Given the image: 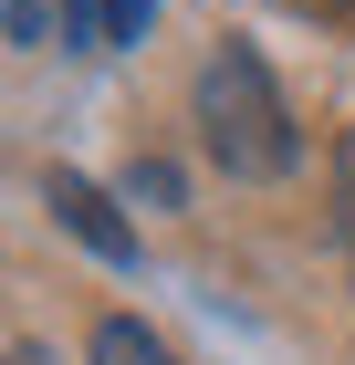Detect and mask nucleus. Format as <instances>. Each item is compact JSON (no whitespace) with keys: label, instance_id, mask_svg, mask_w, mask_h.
Instances as JSON below:
<instances>
[{"label":"nucleus","instance_id":"nucleus-1","mask_svg":"<svg viewBox=\"0 0 355 365\" xmlns=\"http://www.w3.org/2000/svg\"><path fill=\"white\" fill-rule=\"evenodd\" d=\"M199 136H209L219 178H282L293 168V115H282V84L251 42H219L199 63Z\"/></svg>","mask_w":355,"mask_h":365},{"label":"nucleus","instance_id":"nucleus-9","mask_svg":"<svg viewBox=\"0 0 355 365\" xmlns=\"http://www.w3.org/2000/svg\"><path fill=\"white\" fill-rule=\"evenodd\" d=\"M11 365H42V344H11Z\"/></svg>","mask_w":355,"mask_h":365},{"label":"nucleus","instance_id":"nucleus-5","mask_svg":"<svg viewBox=\"0 0 355 365\" xmlns=\"http://www.w3.org/2000/svg\"><path fill=\"white\" fill-rule=\"evenodd\" d=\"M334 230L355 240V125L334 136Z\"/></svg>","mask_w":355,"mask_h":365},{"label":"nucleus","instance_id":"nucleus-7","mask_svg":"<svg viewBox=\"0 0 355 365\" xmlns=\"http://www.w3.org/2000/svg\"><path fill=\"white\" fill-rule=\"evenodd\" d=\"M146 21H157V0H115V21H105V42H136Z\"/></svg>","mask_w":355,"mask_h":365},{"label":"nucleus","instance_id":"nucleus-6","mask_svg":"<svg viewBox=\"0 0 355 365\" xmlns=\"http://www.w3.org/2000/svg\"><path fill=\"white\" fill-rule=\"evenodd\" d=\"M136 198H157V209H178V168H126V209Z\"/></svg>","mask_w":355,"mask_h":365},{"label":"nucleus","instance_id":"nucleus-3","mask_svg":"<svg viewBox=\"0 0 355 365\" xmlns=\"http://www.w3.org/2000/svg\"><path fill=\"white\" fill-rule=\"evenodd\" d=\"M94 365H178V355H167V334H146L136 313H105L94 324Z\"/></svg>","mask_w":355,"mask_h":365},{"label":"nucleus","instance_id":"nucleus-2","mask_svg":"<svg viewBox=\"0 0 355 365\" xmlns=\"http://www.w3.org/2000/svg\"><path fill=\"white\" fill-rule=\"evenodd\" d=\"M42 209H53L63 230H74L94 261H115V272H136V220H126V198L94 188L84 168H42Z\"/></svg>","mask_w":355,"mask_h":365},{"label":"nucleus","instance_id":"nucleus-8","mask_svg":"<svg viewBox=\"0 0 355 365\" xmlns=\"http://www.w3.org/2000/svg\"><path fill=\"white\" fill-rule=\"evenodd\" d=\"M282 11H303V21H345L355 0H282Z\"/></svg>","mask_w":355,"mask_h":365},{"label":"nucleus","instance_id":"nucleus-4","mask_svg":"<svg viewBox=\"0 0 355 365\" xmlns=\"http://www.w3.org/2000/svg\"><path fill=\"white\" fill-rule=\"evenodd\" d=\"M105 21L115 0H63V53H105Z\"/></svg>","mask_w":355,"mask_h":365}]
</instances>
